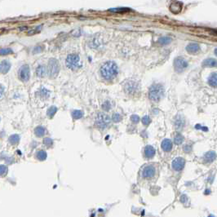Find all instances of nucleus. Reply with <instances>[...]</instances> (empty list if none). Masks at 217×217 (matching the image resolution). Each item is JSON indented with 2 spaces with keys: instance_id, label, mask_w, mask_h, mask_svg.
Returning <instances> with one entry per match:
<instances>
[{
  "instance_id": "32",
  "label": "nucleus",
  "mask_w": 217,
  "mask_h": 217,
  "mask_svg": "<svg viewBox=\"0 0 217 217\" xmlns=\"http://www.w3.org/2000/svg\"><path fill=\"white\" fill-rule=\"evenodd\" d=\"M129 9H127V8H114V9H110V11H115V12H117V13H123V12H126L127 11H128Z\"/></svg>"
},
{
  "instance_id": "17",
  "label": "nucleus",
  "mask_w": 217,
  "mask_h": 217,
  "mask_svg": "<svg viewBox=\"0 0 217 217\" xmlns=\"http://www.w3.org/2000/svg\"><path fill=\"white\" fill-rule=\"evenodd\" d=\"M208 83L213 87H217V73H212L208 78Z\"/></svg>"
},
{
  "instance_id": "27",
  "label": "nucleus",
  "mask_w": 217,
  "mask_h": 217,
  "mask_svg": "<svg viewBox=\"0 0 217 217\" xmlns=\"http://www.w3.org/2000/svg\"><path fill=\"white\" fill-rule=\"evenodd\" d=\"M12 52H13V51L11 50V48H2V49H0V56L9 55Z\"/></svg>"
},
{
  "instance_id": "9",
  "label": "nucleus",
  "mask_w": 217,
  "mask_h": 217,
  "mask_svg": "<svg viewBox=\"0 0 217 217\" xmlns=\"http://www.w3.org/2000/svg\"><path fill=\"white\" fill-rule=\"evenodd\" d=\"M185 160L184 158L179 157L176 158L173 160L172 162V167L175 171H181V170L185 167Z\"/></svg>"
},
{
  "instance_id": "3",
  "label": "nucleus",
  "mask_w": 217,
  "mask_h": 217,
  "mask_svg": "<svg viewBox=\"0 0 217 217\" xmlns=\"http://www.w3.org/2000/svg\"><path fill=\"white\" fill-rule=\"evenodd\" d=\"M66 65L69 69L72 70H76L81 67L79 56L77 54H69L66 58Z\"/></svg>"
},
{
  "instance_id": "16",
  "label": "nucleus",
  "mask_w": 217,
  "mask_h": 217,
  "mask_svg": "<svg viewBox=\"0 0 217 217\" xmlns=\"http://www.w3.org/2000/svg\"><path fill=\"white\" fill-rule=\"evenodd\" d=\"M48 73V69L44 65H39L36 69V74L39 78H44V76Z\"/></svg>"
},
{
  "instance_id": "29",
  "label": "nucleus",
  "mask_w": 217,
  "mask_h": 217,
  "mask_svg": "<svg viewBox=\"0 0 217 217\" xmlns=\"http://www.w3.org/2000/svg\"><path fill=\"white\" fill-rule=\"evenodd\" d=\"M7 173V167L4 165H0V176H5Z\"/></svg>"
},
{
  "instance_id": "10",
  "label": "nucleus",
  "mask_w": 217,
  "mask_h": 217,
  "mask_svg": "<svg viewBox=\"0 0 217 217\" xmlns=\"http://www.w3.org/2000/svg\"><path fill=\"white\" fill-rule=\"evenodd\" d=\"M125 90L128 93H135V92L137 91V90H138V85H137L136 82L131 81V82H127V83L126 84Z\"/></svg>"
},
{
  "instance_id": "15",
  "label": "nucleus",
  "mask_w": 217,
  "mask_h": 217,
  "mask_svg": "<svg viewBox=\"0 0 217 217\" xmlns=\"http://www.w3.org/2000/svg\"><path fill=\"white\" fill-rule=\"evenodd\" d=\"M155 155V149L151 145H147L144 148V156L147 158H152Z\"/></svg>"
},
{
  "instance_id": "7",
  "label": "nucleus",
  "mask_w": 217,
  "mask_h": 217,
  "mask_svg": "<svg viewBox=\"0 0 217 217\" xmlns=\"http://www.w3.org/2000/svg\"><path fill=\"white\" fill-rule=\"evenodd\" d=\"M156 175V168L153 165H148L142 170V176L145 179H152Z\"/></svg>"
},
{
  "instance_id": "39",
  "label": "nucleus",
  "mask_w": 217,
  "mask_h": 217,
  "mask_svg": "<svg viewBox=\"0 0 217 217\" xmlns=\"http://www.w3.org/2000/svg\"><path fill=\"white\" fill-rule=\"evenodd\" d=\"M209 217H214L213 215H209Z\"/></svg>"
},
{
  "instance_id": "23",
  "label": "nucleus",
  "mask_w": 217,
  "mask_h": 217,
  "mask_svg": "<svg viewBox=\"0 0 217 217\" xmlns=\"http://www.w3.org/2000/svg\"><path fill=\"white\" fill-rule=\"evenodd\" d=\"M83 116V113L81 110H73L72 112V117L73 119H80Z\"/></svg>"
},
{
  "instance_id": "30",
  "label": "nucleus",
  "mask_w": 217,
  "mask_h": 217,
  "mask_svg": "<svg viewBox=\"0 0 217 217\" xmlns=\"http://www.w3.org/2000/svg\"><path fill=\"white\" fill-rule=\"evenodd\" d=\"M44 144H45L46 146H48V147H50V146H52L53 144V140L51 138H45V139L44 140Z\"/></svg>"
},
{
  "instance_id": "1",
  "label": "nucleus",
  "mask_w": 217,
  "mask_h": 217,
  "mask_svg": "<svg viewBox=\"0 0 217 217\" xmlns=\"http://www.w3.org/2000/svg\"><path fill=\"white\" fill-rule=\"evenodd\" d=\"M119 69L114 61H107L101 68V74L106 80L114 78L118 74Z\"/></svg>"
},
{
  "instance_id": "11",
  "label": "nucleus",
  "mask_w": 217,
  "mask_h": 217,
  "mask_svg": "<svg viewBox=\"0 0 217 217\" xmlns=\"http://www.w3.org/2000/svg\"><path fill=\"white\" fill-rule=\"evenodd\" d=\"M186 51L190 54H197V53L200 52V46L198 44L192 43V44H190L186 47Z\"/></svg>"
},
{
  "instance_id": "4",
  "label": "nucleus",
  "mask_w": 217,
  "mask_h": 217,
  "mask_svg": "<svg viewBox=\"0 0 217 217\" xmlns=\"http://www.w3.org/2000/svg\"><path fill=\"white\" fill-rule=\"evenodd\" d=\"M48 74L50 78H55L56 77V75L59 73L60 70V65L59 62L57 61L56 59H52L49 61L48 62Z\"/></svg>"
},
{
  "instance_id": "6",
  "label": "nucleus",
  "mask_w": 217,
  "mask_h": 217,
  "mask_svg": "<svg viewBox=\"0 0 217 217\" xmlns=\"http://www.w3.org/2000/svg\"><path fill=\"white\" fill-rule=\"evenodd\" d=\"M174 67L176 72L181 73L188 67V62L182 57H178L174 61Z\"/></svg>"
},
{
  "instance_id": "2",
  "label": "nucleus",
  "mask_w": 217,
  "mask_h": 217,
  "mask_svg": "<svg viewBox=\"0 0 217 217\" xmlns=\"http://www.w3.org/2000/svg\"><path fill=\"white\" fill-rule=\"evenodd\" d=\"M163 92H164V89L161 84L158 83H155V84L152 85L149 88L148 91V96L149 99L153 101H158L161 100V98L163 96Z\"/></svg>"
},
{
  "instance_id": "26",
  "label": "nucleus",
  "mask_w": 217,
  "mask_h": 217,
  "mask_svg": "<svg viewBox=\"0 0 217 217\" xmlns=\"http://www.w3.org/2000/svg\"><path fill=\"white\" fill-rule=\"evenodd\" d=\"M171 40V39H170L169 37H162V38H160L158 39V43L160 44H162V45H166V44H169Z\"/></svg>"
},
{
  "instance_id": "33",
  "label": "nucleus",
  "mask_w": 217,
  "mask_h": 217,
  "mask_svg": "<svg viewBox=\"0 0 217 217\" xmlns=\"http://www.w3.org/2000/svg\"><path fill=\"white\" fill-rule=\"evenodd\" d=\"M151 122V119L148 116H144L143 119H142V123H143V124L144 125H148V124L150 123Z\"/></svg>"
},
{
  "instance_id": "5",
  "label": "nucleus",
  "mask_w": 217,
  "mask_h": 217,
  "mask_svg": "<svg viewBox=\"0 0 217 217\" xmlns=\"http://www.w3.org/2000/svg\"><path fill=\"white\" fill-rule=\"evenodd\" d=\"M110 119L107 114L104 113H99L96 119V125L101 129H105L110 125Z\"/></svg>"
},
{
  "instance_id": "37",
  "label": "nucleus",
  "mask_w": 217,
  "mask_h": 217,
  "mask_svg": "<svg viewBox=\"0 0 217 217\" xmlns=\"http://www.w3.org/2000/svg\"><path fill=\"white\" fill-rule=\"evenodd\" d=\"M3 91H4V89H3V87L0 85V96H2V94H3Z\"/></svg>"
},
{
  "instance_id": "14",
  "label": "nucleus",
  "mask_w": 217,
  "mask_h": 217,
  "mask_svg": "<svg viewBox=\"0 0 217 217\" xmlns=\"http://www.w3.org/2000/svg\"><path fill=\"white\" fill-rule=\"evenodd\" d=\"M11 69V64L7 61H2L0 63V73H7Z\"/></svg>"
},
{
  "instance_id": "34",
  "label": "nucleus",
  "mask_w": 217,
  "mask_h": 217,
  "mask_svg": "<svg viewBox=\"0 0 217 217\" xmlns=\"http://www.w3.org/2000/svg\"><path fill=\"white\" fill-rule=\"evenodd\" d=\"M102 108L104 110H106V111H108V110H110V108H111V104H110L109 101H105V102L103 104Z\"/></svg>"
},
{
  "instance_id": "19",
  "label": "nucleus",
  "mask_w": 217,
  "mask_h": 217,
  "mask_svg": "<svg viewBox=\"0 0 217 217\" xmlns=\"http://www.w3.org/2000/svg\"><path fill=\"white\" fill-rule=\"evenodd\" d=\"M34 133H35V135L38 137L44 136L46 133V129L44 127H41V126H39V127H37L35 128Z\"/></svg>"
},
{
  "instance_id": "12",
  "label": "nucleus",
  "mask_w": 217,
  "mask_h": 217,
  "mask_svg": "<svg viewBox=\"0 0 217 217\" xmlns=\"http://www.w3.org/2000/svg\"><path fill=\"white\" fill-rule=\"evenodd\" d=\"M161 146H162V148L164 151H166V152H170V151L172 149L173 144H172V142H171L169 139H165L162 140Z\"/></svg>"
},
{
  "instance_id": "25",
  "label": "nucleus",
  "mask_w": 217,
  "mask_h": 217,
  "mask_svg": "<svg viewBox=\"0 0 217 217\" xmlns=\"http://www.w3.org/2000/svg\"><path fill=\"white\" fill-rule=\"evenodd\" d=\"M174 141H175V143L176 144H181L184 141V137H183V136L181 134H179L178 133V134H176L175 138H174Z\"/></svg>"
},
{
  "instance_id": "18",
  "label": "nucleus",
  "mask_w": 217,
  "mask_h": 217,
  "mask_svg": "<svg viewBox=\"0 0 217 217\" xmlns=\"http://www.w3.org/2000/svg\"><path fill=\"white\" fill-rule=\"evenodd\" d=\"M215 157H216V155H215V152L210 151V152H208V153H207L205 154L204 160H205L206 162H211L215 159Z\"/></svg>"
},
{
  "instance_id": "8",
  "label": "nucleus",
  "mask_w": 217,
  "mask_h": 217,
  "mask_svg": "<svg viewBox=\"0 0 217 217\" xmlns=\"http://www.w3.org/2000/svg\"><path fill=\"white\" fill-rule=\"evenodd\" d=\"M30 77V67L28 65H25L22 67H21L19 70V78L22 82H27L29 81Z\"/></svg>"
},
{
  "instance_id": "28",
  "label": "nucleus",
  "mask_w": 217,
  "mask_h": 217,
  "mask_svg": "<svg viewBox=\"0 0 217 217\" xmlns=\"http://www.w3.org/2000/svg\"><path fill=\"white\" fill-rule=\"evenodd\" d=\"M175 123H176L175 125H176V128H181L184 127L185 122H184L183 119H181V118H178V119H176V121Z\"/></svg>"
},
{
  "instance_id": "24",
  "label": "nucleus",
  "mask_w": 217,
  "mask_h": 217,
  "mask_svg": "<svg viewBox=\"0 0 217 217\" xmlns=\"http://www.w3.org/2000/svg\"><path fill=\"white\" fill-rule=\"evenodd\" d=\"M56 111H57V108L56 107V106H52V107H50L49 109H48L47 114H48V117L52 118V117L56 114Z\"/></svg>"
},
{
  "instance_id": "22",
  "label": "nucleus",
  "mask_w": 217,
  "mask_h": 217,
  "mask_svg": "<svg viewBox=\"0 0 217 217\" xmlns=\"http://www.w3.org/2000/svg\"><path fill=\"white\" fill-rule=\"evenodd\" d=\"M36 157L40 161H44L47 158V153L44 150H39L36 153Z\"/></svg>"
},
{
  "instance_id": "38",
  "label": "nucleus",
  "mask_w": 217,
  "mask_h": 217,
  "mask_svg": "<svg viewBox=\"0 0 217 217\" xmlns=\"http://www.w3.org/2000/svg\"><path fill=\"white\" fill-rule=\"evenodd\" d=\"M215 55L217 56V49H215Z\"/></svg>"
},
{
  "instance_id": "31",
  "label": "nucleus",
  "mask_w": 217,
  "mask_h": 217,
  "mask_svg": "<svg viewBox=\"0 0 217 217\" xmlns=\"http://www.w3.org/2000/svg\"><path fill=\"white\" fill-rule=\"evenodd\" d=\"M112 119L114 123H119L122 120V117L119 114H114L112 117Z\"/></svg>"
},
{
  "instance_id": "20",
  "label": "nucleus",
  "mask_w": 217,
  "mask_h": 217,
  "mask_svg": "<svg viewBox=\"0 0 217 217\" xmlns=\"http://www.w3.org/2000/svg\"><path fill=\"white\" fill-rule=\"evenodd\" d=\"M9 143L11 144H17L19 143V141H20V136L19 135H16V134H15V135H11V136L9 137Z\"/></svg>"
},
{
  "instance_id": "21",
  "label": "nucleus",
  "mask_w": 217,
  "mask_h": 217,
  "mask_svg": "<svg viewBox=\"0 0 217 217\" xmlns=\"http://www.w3.org/2000/svg\"><path fill=\"white\" fill-rule=\"evenodd\" d=\"M179 4H181V2H172V3L171 4V7H170L171 11H173L174 13H178V12H180V11H181V9H178V7H177V6H179Z\"/></svg>"
},
{
  "instance_id": "36",
  "label": "nucleus",
  "mask_w": 217,
  "mask_h": 217,
  "mask_svg": "<svg viewBox=\"0 0 217 217\" xmlns=\"http://www.w3.org/2000/svg\"><path fill=\"white\" fill-rule=\"evenodd\" d=\"M36 50H37L36 52H42V49H40V47H36V48H34V51H36ZM36 52H35V53H36Z\"/></svg>"
},
{
  "instance_id": "35",
  "label": "nucleus",
  "mask_w": 217,
  "mask_h": 217,
  "mask_svg": "<svg viewBox=\"0 0 217 217\" xmlns=\"http://www.w3.org/2000/svg\"><path fill=\"white\" fill-rule=\"evenodd\" d=\"M131 122L134 123H137L140 121V118L139 116H137V115H132V116L131 117Z\"/></svg>"
},
{
  "instance_id": "13",
  "label": "nucleus",
  "mask_w": 217,
  "mask_h": 217,
  "mask_svg": "<svg viewBox=\"0 0 217 217\" xmlns=\"http://www.w3.org/2000/svg\"><path fill=\"white\" fill-rule=\"evenodd\" d=\"M202 66L208 67V68L217 67V61L213 58H207L202 62Z\"/></svg>"
}]
</instances>
